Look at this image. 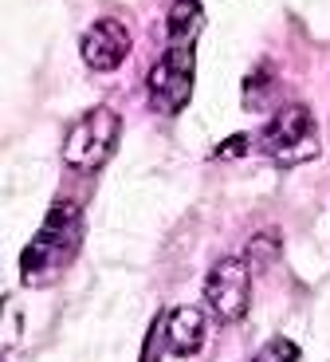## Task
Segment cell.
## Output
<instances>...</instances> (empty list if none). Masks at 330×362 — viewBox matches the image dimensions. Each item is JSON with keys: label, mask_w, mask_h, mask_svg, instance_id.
Instances as JSON below:
<instances>
[{"label": "cell", "mask_w": 330, "mask_h": 362, "mask_svg": "<svg viewBox=\"0 0 330 362\" xmlns=\"http://www.w3.org/2000/svg\"><path fill=\"white\" fill-rule=\"evenodd\" d=\"M79 245H83L79 205L75 201H55L47 209L40 233L20 252V280H24V288H52L79 256Z\"/></svg>", "instance_id": "1"}, {"label": "cell", "mask_w": 330, "mask_h": 362, "mask_svg": "<svg viewBox=\"0 0 330 362\" xmlns=\"http://www.w3.org/2000/svg\"><path fill=\"white\" fill-rule=\"evenodd\" d=\"M259 154H268L276 165H299L319 154V127H314L311 107L303 103H287L259 127L256 134Z\"/></svg>", "instance_id": "2"}, {"label": "cell", "mask_w": 330, "mask_h": 362, "mask_svg": "<svg viewBox=\"0 0 330 362\" xmlns=\"http://www.w3.org/2000/svg\"><path fill=\"white\" fill-rule=\"evenodd\" d=\"M118 134H122V118L110 107H90L63 134V162L79 173L102 170L118 150Z\"/></svg>", "instance_id": "3"}, {"label": "cell", "mask_w": 330, "mask_h": 362, "mask_svg": "<svg viewBox=\"0 0 330 362\" xmlns=\"http://www.w3.org/2000/svg\"><path fill=\"white\" fill-rule=\"evenodd\" d=\"M193 67H196V40H170L165 55L153 64L146 90L158 115H177L193 99Z\"/></svg>", "instance_id": "4"}, {"label": "cell", "mask_w": 330, "mask_h": 362, "mask_svg": "<svg viewBox=\"0 0 330 362\" xmlns=\"http://www.w3.org/2000/svg\"><path fill=\"white\" fill-rule=\"evenodd\" d=\"M205 303L216 319L236 323L252 308V264L240 256H220L205 276Z\"/></svg>", "instance_id": "5"}, {"label": "cell", "mask_w": 330, "mask_h": 362, "mask_svg": "<svg viewBox=\"0 0 330 362\" xmlns=\"http://www.w3.org/2000/svg\"><path fill=\"white\" fill-rule=\"evenodd\" d=\"M83 64L90 67V71H114V67H122V59L130 55V32H126L122 20H95V24L83 32Z\"/></svg>", "instance_id": "6"}, {"label": "cell", "mask_w": 330, "mask_h": 362, "mask_svg": "<svg viewBox=\"0 0 330 362\" xmlns=\"http://www.w3.org/2000/svg\"><path fill=\"white\" fill-rule=\"evenodd\" d=\"M161 323H165V346H170V354H177V358L201 354V346H205V339H208V323H205V311L201 308L181 303V308L165 311Z\"/></svg>", "instance_id": "7"}, {"label": "cell", "mask_w": 330, "mask_h": 362, "mask_svg": "<svg viewBox=\"0 0 330 362\" xmlns=\"http://www.w3.org/2000/svg\"><path fill=\"white\" fill-rule=\"evenodd\" d=\"M201 24H205V8H201V0H173L170 8V40H196L201 36Z\"/></svg>", "instance_id": "8"}, {"label": "cell", "mask_w": 330, "mask_h": 362, "mask_svg": "<svg viewBox=\"0 0 330 362\" xmlns=\"http://www.w3.org/2000/svg\"><path fill=\"white\" fill-rule=\"evenodd\" d=\"M252 362H303V351H299V343L276 335V339H268V343L259 346Z\"/></svg>", "instance_id": "9"}, {"label": "cell", "mask_w": 330, "mask_h": 362, "mask_svg": "<svg viewBox=\"0 0 330 362\" xmlns=\"http://www.w3.org/2000/svg\"><path fill=\"white\" fill-rule=\"evenodd\" d=\"M279 256V236L276 233H259L256 240H252V248H248V264H252V272H264L271 260Z\"/></svg>", "instance_id": "10"}, {"label": "cell", "mask_w": 330, "mask_h": 362, "mask_svg": "<svg viewBox=\"0 0 330 362\" xmlns=\"http://www.w3.org/2000/svg\"><path fill=\"white\" fill-rule=\"evenodd\" d=\"M161 351H170V346H165V323H161V315H158V319H153V327H150V339H146L142 362H158Z\"/></svg>", "instance_id": "11"}, {"label": "cell", "mask_w": 330, "mask_h": 362, "mask_svg": "<svg viewBox=\"0 0 330 362\" xmlns=\"http://www.w3.org/2000/svg\"><path fill=\"white\" fill-rule=\"evenodd\" d=\"M248 142H252L248 134H236V138H228V142H224L220 150H216V158H236V154H244V150H248Z\"/></svg>", "instance_id": "12"}]
</instances>
